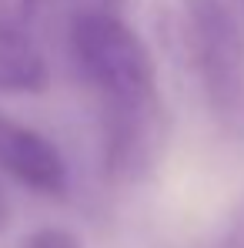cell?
I'll return each mask as SVG.
<instances>
[{"mask_svg": "<svg viewBox=\"0 0 244 248\" xmlns=\"http://www.w3.org/2000/svg\"><path fill=\"white\" fill-rule=\"evenodd\" d=\"M71 61L104 118V161L117 178H141L158 161L164 108L158 71L141 34L107 7H87L67 31Z\"/></svg>", "mask_w": 244, "mask_h": 248, "instance_id": "cell-1", "label": "cell"}, {"mask_svg": "<svg viewBox=\"0 0 244 248\" xmlns=\"http://www.w3.org/2000/svg\"><path fill=\"white\" fill-rule=\"evenodd\" d=\"M177 34L207 111L244 134V24L228 0H181Z\"/></svg>", "mask_w": 244, "mask_h": 248, "instance_id": "cell-2", "label": "cell"}, {"mask_svg": "<svg viewBox=\"0 0 244 248\" xmlns=\"http://www.w3.org/2000/svg\"><path fill=\"white\" fill-rule=\"evenodd\" d=\"M0 171L37 195L67 191V161L37 127L0 114Z\"/></svg>", "mask_w": 244, "mask_h": 248, "instance_id": "cell-3", "label": "cell"}, {"mask_svg": "<svg viewBox=\"0 0 244 248\" xmlns=\"http://www.w3.org/2000/svg\"><path fill=\"white\" fill-rule=\"evenodd\" d=\"M20 14V0H0V94H37L47 84L43 54Z\"/></svg>", "mask_w": 244, "mask_h": 248, "instance_id": "cell-4", "label": "cell"}, {"mask_svg": "<svg viewBox=\"0 0 244 248\" xmlns=\"http://www.w3.org/2000/svg\"><path fill=\"white\" fill-rule=\"evenodd\" d=\"M17 248H84V245H81V238L71 235L67 228H37Z\"/></svg>", "mask_w": 244, "mask_h": 248, "instance_id": "cell-5", "label": "cell"}, {"mask_svg": "<svg viewBox=\"0 0 244 248\" xmlns=\"http://www.w3.org/2000/svg\"><path fill=\"white\" fill-rule=\"evenodd\" d=\"M221 248H244V198L238 202L224 235H221Z\"/></svg>", "mask_w": 244, "mask_h": 248, "instance_id": "cell-6", "label": "cell"}, {"mask_svg": "<svg viewBox=\"0 0 244 248\" xmlns=\"http://www.w3.org/2000/svg\"><path fill=\"white\" fill-rule=\"evenodd\" d=\"M7 225H10V205H7V198L0 195V238H3V232H7Z\"/></svg>", "mask_w": 244, "mask_h": 248, "instance_id": "cell-7", "label": "cell"}, {"mask_svg": "<svg viewBox=\"0 0 244 248\" xmlns=\"http://www.w3.org/2000/svg\"><path fill=\"white\" fill-rule=\"evenodd\" d=\"M20 7H24V10H30V7H37V0H20Z\"/></svg>", "mask_w": 244, "mask_h": 248, "instance_id": "cell-8", "label": "cell"}]
</instances>
